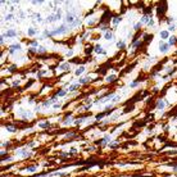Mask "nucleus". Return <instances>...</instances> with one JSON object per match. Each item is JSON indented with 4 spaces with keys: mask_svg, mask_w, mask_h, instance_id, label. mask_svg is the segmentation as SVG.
<instances>
[{
    "mask_svg": "<svg viewBox=\"0 0 177 177\" xmlns=\"http://www.w3.org/2000/svg\"><path fill=\"white\" fill-rule=\"evenodd\" d=\"M36 33H37V31H36L35 28H32V27L28 28V35H30V36H35Z\"/></svg>",
    "mask_w": 177,
    "mask_h": 177,
    "instance_id": "obj_17",
    "label": "nucleus"
},
{
    "mask_svg": "<svg viewBox=\"0 0 177 177\" xmlns=\"http://www.w3.org/2000/svg\"><path fill=\"white\" fill-rule=\"evenodd\" d=\"M168 48H169L168 44H160V45H159V50H160L162 53H166V51L168 50Z\"/></svg>",
    "mask_w": 177,
    "mask_h": 177,
    "instance_id": "obj_4",
    "label": "nucleus"
},
{
    "mask_svg": "<svg viewBox=\"0 0 177 177\" xmlns=\"http://www.w3.org/2000/svg\"><path fill=\"white\" fill-rule=\"evenodd\" d=\"M108 141H109V136H107V137L103 139V143H108Z\"/></svg>",
    "mask_w": 177,
    "mask_h": 177,
    "instance_id": "obj_29",
    "label": "nucleus"
},
{
    "mask_svg": "<svg viewBox=\"0 0 177 177\" xmlns=\"http://www.w3.org/2000/svg\"><path fill=\"white\" fill-rule=\"evenodd\" d=\"M59 68H60L62 71H68V69H69V64L68 63H62Z\"/></svg>",
    "mask_w": 177,
    "mask_h": 177,
    "instance_id": "obj_8",
    "label": "nucleus"
},
{
    "mask_svg": "<svg viewBox=\"0 0 177 177\" xmlns=\"http://www.w3.org/2000/svg\"><path fill=\"white\" fill-rule=\"evenodd\" d=\"M166 9H167V4H166V3H162L160 5L158 4V9H156V12H158L159 15H162L164 12H166Z\"/></svg>",
    "mask_w": 177,
    "mask_h": 177,
    "instance_id": "obj_2",
    "label": "nucleus"
},
{
    "mask_svg": "<svg viewBox=\"0 0 177 177\" xmlns=\"http://www.w3.org/2000/svg\"><path fill=\"white\" fill-rule=\"evenodd\" d=\"M140 44H141V41H133L132 48H137V46H140Z\"/></svg>",
    "mask_w": 177,
    "mask_h": 177,
    "instance_id": "obj_24",
    "label": "nucleus"
},
{
    "mask_svg": "<svg viewBox=\"0 0 177 177\" xmlns=\"http://www.w3.org/2000/svg\"><path fill=\"white\" fill-rule=\"evenodd\" d=\"M136 85H139V81L136 80V81H133L132 84H131V87H136Z\"/></svg>",
    "mask_w": 177,
    "mask_h": 177,
    "instance_id": "obj_27",
    "label": "nucleus"
},
{
    "mask_svg": "<svg viewBox=\"0 0 177 177\" xmlns=\"http://www.w3.org/2000/svg\"><path fill=\"white\" fill-rule=\"evenodd\" d=\"M7 130L9 131V132H15L17 127H15V126H7Z\"/></svg>",
    "mask_w": 177,
    "mask_h": 177,
    "instance_id": "obj_18",
    "label": "nucleus"
},
{
    "mask_svg": "<svg viewBox=\"0 0 177 177\" xmlns=\"http://www.w3.org/2000/svg\"><path fill=\"white\" fill-rule=\"evenodd\" d=\"M164 105H166V101H164V100H159V101L156 103V108H158V109H163Z\"/></svg>",
    "mask_w": 177,
    "mask_h": 177,
    "instance_id": "obj_7",
    "label": "nucleus"
},
{
    "mask_svg": "<svg viewBox=\"0 0 177 177\" xmlns=\"http://www.w3.org/2000/svg\"><path fill=\"white\" fill-rule=\"evenodd\" d=\"M0 44H4V35H1V37H0Z\"/></svg>",
    "mask_w": 177,
    "mask_h": 177,
    "instance_id": "obj_31",
    "label": "nucleus"
},
{
    "mask_svg": "<svg viewBox=\"0 0 177 177\" xmlns=\"http://www.w3.org/2000/svg\"><path fill=\"white\" fill-rule=\"evenodd\" d=\"M85 69H86V68H85V67H80L78 69H76V72H74V74H76V76H80V74H81L82 72L85 71Z\"/></svg>",
    "mask_w": 177,
    "mask_h": 177,
    "instance_id": "obj_15",
    "label": "nucleus"
},
{
    "mask_svg": "<svg viewBox=\"0 0 177 177\" xmlns=\"http://www.w3.org/2000/svg\"><path fill=\"white\" fill-rule=\"evenodd\" d=\"M94 50H95V53H96V54H105V51L103 50V49H101V46H100L99 44H97V45L94 48Z\"/></svg>",
    "mask_w": 177,
    "mask_h": 177,
    "instance_id": "obj_5",
    "label": "nucleus"
},
{
    "mask_svg": "<svg viewBox=\"0 0 177 177\" xmlns=\"http://www.w3.org/2000/svg\"><path fill=\"white\" fill-rule=\"evenodd\" d=\"M121 22V17H114L113 18V26H117Z\"/></svg>",
    "mask_w": 177,
    "mask_h": 177,
    "instance_id": "obj_19",
    "label": "nucleus"
},
{
    "mask_svg": "<svg viewBox=\"0 0 177 177\" xmlns=\"http://www.w3.org/2000/svg\"><path fill=\"white\" fill-rule=\"evenodd\" d=\"M90 80H91L90 77H85V78H82L81 81H80V84H86V82H89Z\"/></svg>",
    "mask_w": 177,
    "mask_h": 177,
    "instance_id": "obj_22",
    "label": "nucleus"
},
{
    "mask_svg": "<svg viewBox=\"0 0 177 177\" xmlns=\"http://www.w3.org/2000/svg\"><path fill=\"white\" fill-rule=\"evenodd\" d=\"M44 1H32V4H42Z\"/></svg>",
    "mask_w": 177,
    "mask_h": 177,
    "instance_id": "obj_33",
    "label": "nucleus"
},
{
    "mask_svg": "<svg viewBox=\"0 0 177 177\" xmlns=\"http://www.w3.org/2000/svg\"><path fill=\"white\" fill-rule=\"evenodd\" d=\"M67 56H72V51H68V53H67Z\"/></svg>",
    "mask_w": 177,
    "mask_h": 177,
    "instance_id": "obj_35",
    "label": "nucleus"
},
{
    "mask_svg": "<svg viewBox=\"0 0 177 177\" xmlns=\"http://www.w3.org/2000/svg\"><path fill=\"white\" fill-rule=\"evenodd\" d=\"M74 19H76V15H74V14H67L66 15V21L68 23H71V25L74 22Z\"/></svg>",
    "mask_w": 177,
    "mask_h": 177,
    "instance_id": "obj_3",
    "label": "nucleus"
},
{
    "mask_svg": "<svg viewBox=\"0 0 177 177\" xmlns=\"http://www.w3.org/2000/svg\"><path fill=\"white\" fill-rule=\"evenodd\" d=\"M72 122V117H69V118H67V119H64V125H68V123H71Z\"/></svg>",
    "mask_w": 177,
    "mask_h": 177,
    "instance_id": "obj_25",
    "label": "nucleus"
},
{
    "mask_svg": "<svg viewBox=\"0 0 177 177\" xmlns=\"http://www.w3.org/2000/svg\"><path fill=\"white\" fill-rule=\"evenodd\" d=\"M18 49H21L19 44H13V45L10 46V53H13V50H18Z\"/></svg>",
    "mask_w": 177,
    "mask_h": 177,
    "instance_id": "obj_9",
    "label": "nucleus"
},
{
    "mask_svg": "<svg viewBox=\"0 0 177 177\" xmlns=\"http://www.w3.org/2000/svg\"><path fill=\"white\" fill-rule=\"evenodd\" d=\"M45 50H46V49L44 48V46H40V48H38V51H40V53H44Z\"/></svg>",
    "mask_w": 177,
    "mask_h": 177,
    "instance_id": "obj_28",
    "label": "nucleus"
},
{
    "mask_svg": "<svg viewBox=\"0 0 177 177\" xmlns=\"http://www.w3.org/2000/svg\"><path fill=\"white\" fill-rule=\"evenodd\" d=\"M31 46H37V41H32V42H31Z\"/></svg>",
    "mask_w": 177,
    "mask_h": 177,
    "instance_id": "obj_30",
    "label": "nucleus"
},
{
    "mask_svg": "<svg viewBox=\"0 0 177 177\" xmlns=\"http://www.w3.org/2000/svg\"><path fill=\"white\" fill-rule=\"evenodd\" d=\"M64 95H67V90H60V91L56 94V96H64Z\"/></svg>",
    "mask_w": 177,
    "mask_h": 177,
    "instance_id": "obj_21",
    "label": "nucleus"
},
{
    "mask_svg": "<svg viewBox=\"0 0 177 177\" xmlns=\"http://www.w3.org/2000/svg\"><path fill=\"white\" fill-rule=\"evenodd\" d=\"M38 127L40 128H49L50 127V123H49L48 121H45V122H40L38 123Z\"/></svg>",
    "mask_w": 177,
    "mask_h": 177,
    "instance_id": "obj_6",
    "label": "nucleus"
},
{
    "mask_svg": "<svg viewBox=\"0 0 177 177\" xmlns=\"http://www.w3.org/2000/svg\"><path fill=\"white\" fill-rule=\"evenodd\" d=\"M53 108H54V109H55V108H59V104H54Z\"/></svg>",
    "mask_w": 177,
    "mask_h": 177,
    "instance_id": "obj_36",
    "label": "nucleus"
},
{
    "mask_svg": "<svg viewBox=\"0 0 177 177\" xmlns=\"http://www.w3.org/2000/svg\"><path fill=\"white\" fill-rule=\"evenodd\" d=\"M141 27V22H139V23H136L135 26H133V28H135V30H139V28Z\"/></svg>",
    "mask_w": 177,
    "mask_h": 177,
    "instance_id": "obj_26",
    "label": "nucleus"
},
{
    "mask_svg": "<svg viewBox=\"0 0 177 177\" xmlns=\"http://www.w3.org/2000/svg\"><path fill=\"white\" fill-rule=\"evenodd\" d=\"M7 36H9V37H13V36L17 35V32H15V30H9L7 33H5Z\"/></svg>",
    "mask_w": 177,
    "mask_h": 177,
    "instance_id": "obj_14",
    "label": "nucleus"
},
{
    "mask_svg": "<svg viewBox=\"0 0 177 177\" xmlns=\"http://www.w3.org/2000/svg\"><path fill=\"white\" fill-rule=\"evenodd\" d=\"M125 42H123V41H118V42H117V48L118 49H125Z\"/></svg>",
    "mask_w": 177,
    "mask_h": 177,
    "instance_id": "obj_20",
    "label": "nucleus"
},
{
    "mask_svg": "<svg viewBox=\"0 0 177 177\" xmlns=\"http://www.w3.org/2000/svg\"><path fill=\"white\" fill-rule=\"evenodd\" d=\"M104 38H107V40H112V38H113L112 32H109V31H108V32H105L104 33Z\"/></svg>",
    "mask_w": 177,
    "mask_h": 177,
    "instance_id": "obj_16",
    "label": "nucleus"
},
{
    "mask_svg": "<svg viewBox=\"0 0 177 177\" xmlns=\"http://www.w3.org/2000/svg\"><path fill=\"white\" fill-rule=\"evenodd\" d=\"M115 78H117V76H115V74H110V76H108L107 78H105V81H107V82H112V81H114Z\"/></svg>",
    "mask_w": 177,
    "mask_h": 177,
    "instance_id": "obj_10",
    "label": "nucleus"
},
{
    "mask_svg": "<svg viewBox=\"0 0 177 177\" xmlns=\"http://www.w3.org/2000/svg\"><path fill=\"white\" fill-rule=\"evenodd\" d=\"M160 37L162 38H168L169 37V32H168V31H162V32H160Z\"/></svg>",
    "mask_w": 177,
    "mask_h": 177,
    "instance_id": "obj_12",
    "label": "nucleus"
},
{
    "mask_svg": "<svg viewBox=\"0 0 177 177\" xmlns=\"http://www.w3.org/2000/svg\"><path fill=\"white\" fill-rule=\"evenodd\" d=\"M12 17H13L12 14H8V15H7V18H5V19H10V18H12Z\"/></svg>",
    "mask_w": 177,
    "mask_h": 177,
    "instance_id": "obj_34",
    "label": "nucleus"
},
{
    "mask_svg": "<svg viewBox=\"0 0 177 177\" xmlns=\"http://www.w3.org/2000/svg\"><path fill=\"white\" fill-rule=\"evenodd\" d=\"M66 31H67V27H66V26H60L59 28H56V30L51 31V32H50V36H55V35H58V33H64Z\"/></svg>",
    "mask_w": 177,
    "mask_h": 177,
    "instance_id": "obj_1",
    "label": "nucleus"
},
{
    "mask_svg": "<svg viewBox=\"0 0 177 177\" xmlns=\"http://www.w3.org/2000/svg\"><path fill=\"white\" fill-rule=\"evenodd\" d=\"M76 151H77V149H76V148H72V149H71V153H72V154L76 153Z\"/></svg>",
    "mask_w": 177,
    "mask_h": 177,
    "instance_id": "obj_32",
    "label": "nucleus"
},
{
    "mask_svg": "<svg viewBox=\"0 0 177 177\" xmlns=\"http://www.w3.org/2000/svg\"><path fill=\"white\" fill-rule=\"evenodd\" d=\"M177 41V37H174V36H171L169 37V41H168V45H174Z\"/></svg>",
    "mask_w": 177,
    "mask_h": 177,
    "instance_id": "obj_11",
    "label": "nucleus"
},
{
    "mask_svg": "<svg viewBox=\"0 0 177 177\" xmlns=\"http://www.w3.org/2000/svg\"><path fill=\"white\" fill-rule=\"evenodd\" d=\"M80 85H81V84H80V82H76V84H72V86L69 87V90H71V91H73V90H77V89H78V87H80Z\"/></svg>",
    "mask_w": 177,
    "mask_h": 177,
    "instance_id": "obj_13",
    "label": "nucleus"
},
{
    "mask_svg": "<svg viewBox=\"0 0 177 177\" xmlns=\"http://www.w3.org/2000/svg\"><path fill=\"white\" fill-rule=\"evenodd\" d=\"M27 171H28V172H35V171H36V166H31V167H28Z\"/></svg>",
    "mask_w": 177,
    "mask_h": 177,
    "instance_id": "obj_23",
    "label": "nucleus"
}]
</instances>
